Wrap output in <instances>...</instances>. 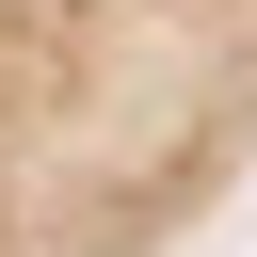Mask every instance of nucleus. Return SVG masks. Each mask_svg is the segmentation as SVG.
<instances>
[{"label": "nucleus", "mask_w": 257, "mask_h": 257, "mask_svg": "<svg viewBox=\"0 0 257 257\" xmlns=\"http://www.w3.org/2000/svg\"><path fill=\"white\" fill-rule=\"evenodd\" d=\"M257 161V0H0V257H177Z\"/></svg>", "instance_id": "obj_1"}]
</instances>
